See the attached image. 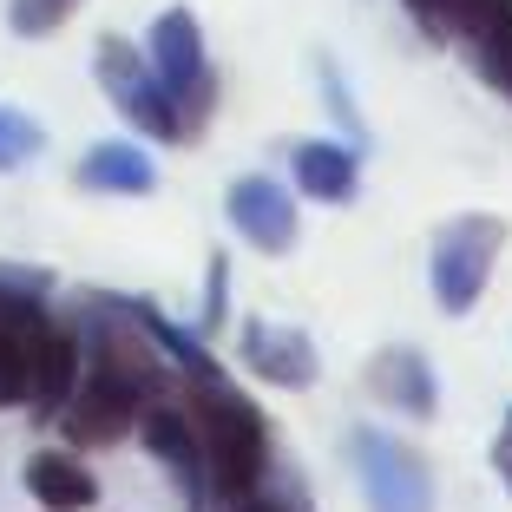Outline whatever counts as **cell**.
Returning <instances> with one entry per match:
<instances>
[{
    "label": "cell",
    "instance_id": "cell-16",
    "mask_svg": "<svg viewBox=\"0 0 512 512\" xmlns=\"http://www.w3.org/2000/svg\"><path fill=\"white\" fill-rule=\"evenodd\" d=\"M79 7H86V0H7V27H14L20 40H46V33H60Z\"/></svg>",
    "mask_w": 512,
    "mask_h": 512
},
{
    "label": "cell",
    "instance_id": "cell-1",
    "mask_svg": "<svg viewBox=\"0 0 512 512\" xmlns=\"http://www.w3.org/2000/svg\"><path fill=\"white\" fill-rule=\"evenodd\" d=\"M178 401L197 427V447H204V486L211 499H243L270 480V421L250 394L230 388L224 368L211 375H178Z\"/></svg>",
    "mask_w": 512,
    "mask_h": 512
},
{
    "label": "cell",
    "instance_id": "cell-10",
    "mask_svg": "<svg viewBox=\"0 0 512 512\" xmlns=\"http://www.w3.org/2000/svg\"><path fill=\"white\" fill-rule=\"evenodd\" d=\"M289 171H296V191L316 204H355V191H362V158L342 138H302L289 151Z\"/></svg>",
    "mask_w": 512,
    "mask_h": 512
},
{
    "label": "cell",
    "instance_id": "cell-17",
    "mask_svg": "<svg viewBox=\"0 0 512 512\" xmlns=\"http://www.w3.org/2000/svg\"><path fill=\"white\" fill-rule=\"evenodd\" d=\"M407 14H414V27L427 33V40H447L453 20H460V0H401Z\"/></svg>",
    "mask_w": 512,
    "mask_h": 512
},
{
    "label": "cell",
    "instance_id": "cell-8",
    "mask_svg": "<svg viewBox=\"0 0 512 512\" xmlns=\"http://www.w3.org/2000/svg\"><path fill=\"white\" fill-rule=\"evenodd\" d=\"M224 211H230V224H237V237L250 243V250H263V256H289L296 237H302L296 197H289L276 178H237L230 197H224Z\"/></svg>",
    "mask_w": 512,
    "mask_h": 512
},
{
    "label": "cell",
    "instance_id": "cell-5",
    "mask_svg": "<svg viewBox=\"0 0 512 512\" xmlns=\"http://www.w3.org/2000/svg\"><path fill=\"white\" fill-rule=\"evenodd\" d=\"M92 73H99V86H106V99L119 106V119L132 125V132L158 138V145H184L178 106L165 99V86H158V73H151V60L138 53L132 40H119V33H106V40L92 46Z\"/></svg>",
    "mask_w": 512,
    "mask_h": 512
},
{
    "label": "cell",
    "instance_id": "cell-20",
    "mask_svg": "<svg viewBox=\"0 0 512 512\" xmlns=\"http://www.w3.org/2000/svg\"><path fill=\"white\" fill-rule=\"evenodd\" d=\"M322 86H329V112H335V119H342L348 132H362V119H355V106H348V86L329 73V66H322Z\"/></svg>",
    "mask_w": 512,
    "mask_h": 512
},
{
    "label": "cell",
    "instance_id": "cell-3",
    "mask_svg": "<svg viewBox=\"0 0 512 512\" xmlns=\"http://www.w3.org/2000/svg\"><path fill=\"white\" fill-rule=\"evenodd\" d=\"M499 250H506V217L460 211V217H447V224L434 230L427 283H434V309L440 316H473V309H480Z\"/></svg>",
    "mask_w": 512,
    "mask_h": 512
},
{
    "label": "cell",
    "instance_id": "cell-21",
    "mask_svg": "<svg viewBox=\"0 0 512 512\" xmlns=\"http://www.w3.org/2000/svg\"><path fill=\"white\" fill-rule=\"evenodd\" d=\"M493 467H499V480L512 486V407H506V421H499V440H493Z\"/></svg>",
    "mask_w": 512,
    "mask_h": 512
},
{
    "label": "cell",
    "instance_id": "cell-13",
    "mask_svg": "<svg viewBox=\"0 0 512 512\" xmlns=\"http://www.w3.org/2000/svg\"><path fill=\"white\" fill-rule=\"evenodd\" d=\"M27 493L46 512H92L99 506V480L79 467V453H60V447H46L27 460Z\"/></svg>",
    "mask_w": 512,
    "mask_h": 512
},
{
    "label": "cell",
    "instance_id": "cell-4",
    "mask_svg": "<svg viewBox=\"0 0 512 512\" xmlns=\"http://www.w3.org/2000/svg\"><path fill=\"white\" fill-rule=\"evenodd\" d=\"M348 460H355L368 512H434V467L401 434H381L368 421L348 427Z\"/></svg>",
    "mask_w": 512,
    "mask_h": 512
},
{
    "label": "cell",
    "instance_id": "cell-12",
    "mask_svg": "<svg viewBox=\"0 0 512 512\" xmlns=\"http://www.w3.org/2000/svg\"><path fill=\"white\" fill-rule=\"evenodd\" d=\"M453 33L473 46V66L486 73V86L512 99V0H460Z\"/></svg>",
    "mask_w": 512,
    "mask_h": 512
},
{
    "label": "cell",
    "instance_id": "cell-7",
    "mask_svg": "<svg viewBox=\"0 0 512 512\" xmlns=\"http://www.w3.org/2000/svg\"><path fill=\"white\" fill-rule=\"evenodd\" d=\"M237 355L250 375H263L270 388H316L322 362H316V342L302 329H283L270 316H243L237 329Z\"/></svg>",
    "mask_w": 512,
    "mask_h": 512
},
{
    "label": "cell",
    "instance_id": "cell-9",
    "mask_svg": "<svg viewBox=\"0 0 512 512\" xmlns=\"http://www.w3.org/2000/svg\"><path fill=\"white\" fill-rule=\"evenodd\" d=\"M362 388L375 394L381 407H394L401 421H434L440 414V381H434V368H427V355L407 348V342L381 348L375 362L362 368Z\"/></svg>",
    "mask_w": 512,
    "mask_h": 512
},
{
    "label": "cell",
    "instance_id": "cell-2",
    "mask_svg": "<svg viewBox=\"0 0 512 512\" xmlns=\"http://www.w3.org/2000/svg\"><path fill=\"white\" fill-rule=\"evenodd\" d=\"M145 60H151V73H158V86H165V99L178 106L184 138H197L217 112V66H211V53H204V27H197L191 7H165V14L151 20Z\"/></svg>",
    "mask_w": 512,
    "mask_h": 512
},
{
    "label": "cell",
    "instance_id": "cell-19",
    "mask_svg": "<svg viewBox=\"0 0 512 512\" xmlns=\"http://www.w3.org/2000/svg\"><path fill=\"white\" fill-rule=\"evenodd\" d=\"M224 283H230V263L211 256V289H204V329H224Z\"/></svg>",
    "mask_w": 512,
    "mask_h": 512
},
{
    "label": "cell",
    "instance_id": "cell-6",
    "mask_svg": "<svg viewBox=\"0 0 512 512\" xmlns=\"http://www.w3.org/2000/svg\"><path fill=\"white\" fill-rule=\"evenodd\" d=\"M138 434H145L151 460L178 480L184 506H191V512L211 506V486H204V447H197V427H191V414H184V401H178V381H171V394H158V401L138 414Z\"/></svg>",
    "mask_w": 512,
    "mask_h": 512
},
{
    "label": "cell",
    "instance_id": "cell-18",
    "mask_svg": "<svg viewBox=\"0 0 512 512\" xmlns=\"http://www.w3.org/2000/svg\"><path fill=\"white\" fill-rule=\"evenodd\" d=\"M230 512H309L296 493H270V486H256V493H243V499H230Z\"/></svg>",
    "mask_w": 512,
    "mask_h": 512
},
{
    "label": "cell",
    "instance_id": "cell-14",
    "mask_svg": "<svg viewBox=\"0 0 512 512\" xmlns=\"http://www.w3.org/2000/svg\"><path fill=\"white\" fill-rule=\"evenodd\" d=\"M125 302V316L138 322V329L151 335V342H158V355H165L171 368H178V375H211V348H204V335L197 329H178V322L165 316V309H151V302H138V296H119Z\"/></svg>",
    "mask_w": 512,
    "mask_h": 512
},
{
    "label": "cell",
    "instance_id": "cell-15",
    "mask_svg": "<svg viewBox=\"0 0 512 512\" xmlns=\"http://www.w3.org/2000/svg\"><path fill=\"white\" fill-rule=\"evenodd\" d=\"M46 151V132H40V119L33 112H20V106H0V171H20V165H33Z\"/></svg>",
    "mask_w": 512,
    "mask_h": 512
},
{
    "label": "cell",
    "instance_id": "cell-11",
    "mask_svg": "<svg viewBox=\"0 0 512 512\" xmlns=\"http://www.w3.org/2000/svg\"><path fill=\"white\" fill-rule=\"evenodd\" d=\"M73 184L92 197H151L158 191V165H151L145 145H132V138H106V145H92L79 158Z\"/></svg>",
    "mask_w": 512,
    "mask_h": 512
}]
</instances>
